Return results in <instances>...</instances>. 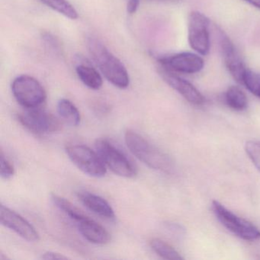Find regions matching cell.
Here are the masks:
<instances>
[{
    "label": "cell",
    "mask_w": 260,
    "mask_h": 260,
    "mask_svg": "<svg viewBox=\"0 0 260 260\" xmlns=\"http://www.w3.org/2000/svg\"><path fill=\"white\" fill-rule=\"evenodd\" d=\"M87 48L92 60L108 81L119 89L128 87L130 77L127 69L103 42L95 38H89Z\"/></svg>",
    "instance_id": "cell-1"
},
{
    "label": "cell",
    "mask_w": 260,
    "mask_h": 260,
    "mask_svg": "<svg viewBox=\"0 0 260 260\" xmlns=\"http://www.w3.org/2000/svg\"><path fill=\"white\" fill-rule=\"evenodd\" d=\"M124 141L132 154L150 168L166 173L174 171V162L170 156L136 132L131 130L126 132Z\"/></svg>",
    "instance_id": "cell-2"
},
{
    "label": "cell",
    "mask_w": 260,
    "mask_h": 260,
    "mask_svg": "<svg viewBox=\"0 0 260 260\" xmlns=\"http://www.w3.org/2000/svg\"><path fill=\"white\" fill-rule=\"evenodd\" d=\"M95 147L105 165L115 174L125 178H133L136 176L137 169L133 162L109 141L97 140Z\"/></svg>",
    "instance_id": "cell-3"
},
{
    "label": "cell",
    "mask_w": 260,
    "mask_h": 260,
    "mask_svg": "<svg viewBox=\"0 0 260 260\" xmlns=\"http://www.w3.org/2000/svg\"><path fill=\"white\" fill-rule=\"evenodd\" d=\"M12 91L16 101L26 109H35L45 103L46 91L34 77L22 75L15 79Z\"/></svg>",
    "instance_id": "cell-4"
},
{
    "label": "cell",
    "mask_w": 260,
    "mask_h": 260,
    "mask_svg": "<svg viewBox=\"0 0 260 260\" xmlns=\"http://www.w3.org/2000/svg\"><path fill=\"white\" fill-rule=\"evenodd\" d=\"M212 210L217 220L228 231L240 238L254 241L260 238V231L246 219L238 217L217 201H213Z\"/></svg>",
    "instance_id": "cell-5"
},
{
    "label": "cell",
    "mask_w": 260,
    "mask_h": 260,
    "mask_svg": "<svg viewBox=\"0 0 260 260\" xmlns=\"http://www.w3.org/2000/svg\"><path fill=\"white\" fill-rule=\"evenodd\" d=\"M66 152L71 160L88 176L103 177L106 174V167L98 153L89 147L81 144L67 147Z\"/></svg>",
    "instance_id": "cell-6"
},
{
    "label": "cell",
    "mask_w": 260,
    "mask_h": 260,
    "mask_svg": "<svg viewBox=\"0 0 260 260\" xmlns=\"http://www.w3.org/2000/svg\"><path fill=\"white\" fill-rule=\"evenodd\" d=\"M210 21L199 12L190 13L188 22V41L190 47L201 55L210 51Z\"/></svg>",
    "instance_id": "cell-7"
},
{
    "label": "cell",
    "mask_w": 260,
    "mask_h": 260,
    "mask_svg": "<svg viewBox=\"0 0 260 260\" xmlns=\"http://www.w3.org/2000/svg\"><path fill=\"white\" fill-rule=\"evenodd\" d=\"M19 122L37 135H48L61 131L62 124L52 114L42 109H29L19 115Z\"/></svg>",
    "instance_id": "cell-8"
},
{
    "label": "cell",
    "mask_w": 260,
    "mask_h": 260,
    "mask_svg": "<svg viewBox=\"0 0 260 260\" xmlns=\"http://www.w3.org/2000/svg\"><path fill=\"white\" fill-rule=\"evenodd\" d=\"M161 68L173 73L193 74L200 72L205 61L202 57L194 53L182 52L170 57L159 59Z\"/></svg>",
    "instance_id": "cell-9"
},
{
    "label": "cell",
    "mask_w": 260,
    "mask_h": 260,
    "mask_svg": "<svg viewBox=\"0 0 260 260\" xmlns=\"http://www.w3.org/2000/svg\"><path fill=\"white\" fill-rule=\"evenodd\" d=\"M0 222L27 241L36 242L40 239L39 233L32 224L3 204L0 205Z\"/></svg>",
    "instance_id": "cell-10"
},
{
    "label": "cell",
    "mask_w": 260,
    "mask_h": 260,
    "mask_svg": "<svg viewBox=\"0 0 260 260\" xmlns=\"http://www.w3.org/2000/svg\"><path fill=\"white\" fill-rule=\"evenodd\" d=\"M219 43L226 69L234 80L242 84L243 76L247 69L234 44L221 30H219Z\"/></svg>",
    "instance_id": "cell-11"
},
{
    "label": "cell",
    "mask_w": 260,
    "mask_h": 260,
    "mask_svg": "<svg viewBox=\"0 0 260 260\" xmlns=\"http://www.w3.org/2000/svg\"><path fill=\"white\" fill-rule=\"evenodd\" d=\"M159 74L162 76L164 81L176 92H179L188 103L197 106L203 104L205 102L203 95L189 82L176 75L175 73L162 68H161Z\"/></svg>",
    "instance_id": "cell-12"
},
{
    "label": "cell",
    "mask_w": 260,
    "mask_h": 260,
    "mask_svg": "<svg viewBox=\"0 0 260 260\" xmlns=\"http://www.w3.org/2000/svg\"><path fill=\"white\" fill-rule=\"evenodd\" d=\"M79 232L90 243L104 245L109 243L111 235L100 223L89 217L77 223Z\"/></svg>",
    "instance_id": "cell-13"
},
{
    "label": "cell",
    "mask_w": 260,
    "mask_h": 260,
    "mask_svg": "<svg viewBox=\"0 0 260 260\" xmlns=\"http://www.w3.org/2000/svg\"><path fill=\"white\" fill-rule=\"evenodd\" d=\"M78 198L82 204L94 214L109 220L115 219L113 208L103 198L87 191H80Z\"/></svg>",
    "instance_id": "cell-14"
},
{
    "label": "cell",
    "mask_w": 260,
    "mask_h": 260,
    "mask_svg": "<svg viewBox=\"0 0 260 260\" xmlns=\"http://www.w3.org/2000/svg\"><path fill=\"white\" fill-rule=\"evenodd\" d=\"M76 71L82 83L89 89L98 90L103 86V77L95 68L89 65L80 64L76 68Z\"/></svg>",
    "instance_id": "cell-15"
},
{
    "label": "cell",
    "mask_w": 260,
    "mask_h": 260,
    "mask_svg": "<svg viewBox=\"0 0 260 260\" xmlns=\"http://www.w3.org/2000/svg\"><path fill=\"white\" fill-rule=\"evenodd\" d=\"M57 112L68 124L77 126L81 121L80 112L74 103L66 99H62L57 103Z\"/></svg>",
    "instance_id": "cell-16"
},
{
    "label": "cell",
    "mask_w": 260,
    "mask_h": 260,
    "mask_svg": "<svg viewBox=\"0 0 260 260\" xmlns=\"http://www.w3.org/2000/svg\"><path fill=\"white\" fill-rule=\"evenodd\" d=\"M51 200L57 208H58L67 216H68L70 218L72 219L77 223L81 221L82 220L88 217L83 211H80L77 207H76L74 204L71 203L70 201L64 199V198L60 197V196H57V194H52Z\"/></svg>",
    "instance_id": "cell-17"
},
{
    "label": "cell",
    "mask_w": 260,
    "mask_h": 260,
    "mask_svg": "<svg viewBox=\"0 0 260 260\" xmlns=\"http://www.w3.org/2000/svg\"><path fill=\"white\" fill-rule=\"evenodd\" d=\"M225 100L228 106L236 111H243L247 107V97L238 86L228 88L225 94Z\"/></svg>",
    "instance_id": "cell-18"
},
{
    "label": "cell",
    "mask_w": 260,
    "mask_h": 260,
    "mask_svg": "<svg viewBox=\"0 0 260 260\" xmlns=\"http://www.w3.org/2000/svg\"><path fill=\"white\" fill-rule=\"evenodd\" d=\"M150 244L152 249L162 258L169 260L183 259L180 254L173 246L160 239H153L150 240Z\"/></svg>",
    "instance_id": "cell-19"
},
{
    "label": "cell",
    "mask_w": 260,
    "mask_h": 260,
    "mask_svg": "<svg viewBox=\"0 0 260 260\" xmlns=\"http://www.w3.org/2000/svg\"><path fill=\"white\" fill-rule=\"evenodd\" d=\"M41 1L51 10L57 12L68 19L75 20L78 18V13L68 0H41Z\"/></svg>",
    "instance_id": "cell-20"
},
{
    "label": "cell",
    "mask_w": 260,
    "mask_h": 260,
    "mask_svg": "<svg viewBox=\"0 0 260 260\" xmlns=\"http://www.w3.org/2000/svg\"><path fill=\"white\" fill-rule=\"evenodd\" d=\"M242 84L244 85L251 93L260 99V74L247 70L243 76Z\"/></svg>",
    "instance_id": "cell-21"
},
{
    "label": "cell",
    "mask_w": 260,
    "mask_h": 260,
    "mask_svg": "<svg viewBox=\"0 0 260 260\" xmlns=\"http://www.w3.org/2000/svg\"><path fill=\"white\" fill-rule=\"evenodd\" d=\"M245 150L252 164L260 172V141H248Z\"/></svg>",
    "instance_id": "cell-22"
},
{
    "label": "cell",
    "mask_w": 260,
    "mask_h": 260,
    "mask_svg": "<svg viewBox=\"0 0 260 260\" xmlns=\"http://www.w3.org/2000/svg\"><path fill=\"white\" fill-rule=\"evenodd\" d=\"M15 168L11 161L4 154V151H0V175L4 179H9L13 177Z\"/></svg>",
    "instance_id": "cell-23"
},
{
    "label": "cell",
    "mask_w": 260,
    "mask_h": 260,
    "mask_svg": "<svg viewBox=\"0 0 260 260\" xmlns=\"http://www.w3.org/2000/svg\"><path fill=\"white\" fill-rule=\"evenodd\" d=\"M41 258L42 259L45 260H63L68 259V256L61 255V254L58 253V252H46L45 253L42 254Z\"/></svg>",
    "instance_id": "cell-24"
},
{
    "label": "cell",
    "mask_w": 260,
    "mask_h": 260,
    "mask_svg": "<svg viewBox=\"0 0 260 260\" xmlns=\"http://www.w3.org/2000/svg\"><path fill=\"white\" fill-rule=\"evenodd\" d=\"M141 0H128L127 5V12L128 14H135L138 11Z\"/></svg>",
    "instance_id": "cell-25"
},
{
    "label": "cell",
    "mask_w": 260,
    "mask_h": 260,
    "mask_svg": "<svg viewBox=\"0 0 260 260\" xmlns=\"http://www.w3.org/2000/svg\"><path fill=\"white\" fill-rule=\"evenodd\" d=\"M244 1L250 4L252 7L260 10V0H244Z\"/></svg>",
    "instance_id": "cell-26"
}]
</instances>
